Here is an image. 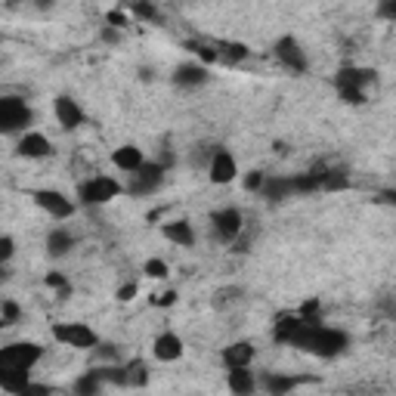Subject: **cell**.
<instances>
[{
    "label": "cell",
    "mask_w": 396,
    "mask_h": 396,
    "mask_svg": "<svg viewBox=\"0 0 396 396\" xmlns=\"http://www.w3.org/2000/svg\"><path fill=\"white\" fill-rule=\"evenodd\" d=\"M118 192H121V186H118L115 179L93 177L80 186L78 195H80V201H87V204H105V201H111V198H118Z\"/></svg>",
    "instance_id": "3"
},
{
    "label": "cell",
    "mask_w": 396,
    "mask_h": 396,
    "mask_svg": "<svg viewBox=\"0 0 396 396\" xmlns=\"http://www.w3.org/2000/svg\"><path fill=\"white\" fill-rule=\"evenodd\" d=\"M161 177H164V164H142L140 170L133 173L130 192H133V195H148L152 189H158Z\"/></svg>",
    "instance_id": "5"
},
{
    "label": "cell",
    "mask_w": 396,
    "mask_h": 396,
    "mask_svg": "<svg viewBox=\"0 0 396 396\" xmlns=\"http://www.w3.org/2000/svg\"><path fill=\"white\" fill-rule=\"evenodd\" d=\"M375 80V72L371 68H340L338 72V87L340 90H362Z\"/></svg>",
    "instance_id": "9"
},
{
    "label": "cell",
    "mask_w": 396,
    "mask_h": 396,
    "mask_svg": "<svg viewBox=\"0 0 396 396\" xmlns=\"http://www.w3.org/2000/svg\"><path fill=\"white\" fill-rule=\"evenodd\" d=\"M251 359H254V346L248 344V340H239V344L223 350V362H226L229 368H248Z\"/></svg>",
    "instance_id": "13"
},
{
    "label": "cell",
    "mask_w": 396,
    "mask_h": 396,
    "mask_svg": "<svg viewBox=\"0 0 396 396\" xmlns=\"http://www.w3.org/2000/svg\"><path fill=\"white\" fill-rule=\"evenodd\" d=\"M303 381H313V377H291V375H266L263 377V387L270 396H288L297 384Z\"/></svg>",
    "instance_id": "14"
},
{
    "label": "cell",
    "mask_w": 396,
    "mask_h": 396,
    "mask_svg": "<svg viewBox=\"0 0 396 396\" xmlns=\"http://www.w3.org/2000/svg\"><path fill=\"white\" fill-rule=\"evenodd\" d=\"M214 229L220 239H235L241 232V214L235 208L220 210V214H214Z\"/></svg>",
    "instance_id": "11"
},
{
    "label": "cell",
    "mask_w": 396,
    "mask_h": 396,
    "mask_svg": "<svg viewBox=\"0 0 396 396\" xmlns=\"http://www.w3.org/2000/svg\"><path fill=\"white\" fill-rule=\"evenodd\" d=\"M381 12H384V16H396V3H387V6H381Z\"/></svg>",
    "instance_id": "40"
},
{
    "label": "cell",
    "mask_w": 396,
    "mask_h": 396,
    "mask_svg": "<svg viewBox=\"0 0 396 396\" xmlns=\"http://www.w3.org/2000/svg\"><path fill=\"white\" fill-rule=\"evenodd\" d=\"M47 285H50V288H59V294H62V297L68 294V282L59 276V272H50V276H47Z\"/></svg>",
    "instance_id": "29"
},
{
    "label": "cell",
    "mask_w": 396,
    "mask_h": 396,
    "mask_svg": "<svg viewBox=\"0 0 396 396\" xmlns=\"http://www.w3.org/2000/svg\"><path fill=\"white\" fill-rule=\"evenodd\" d=\"M146 272H148L152 278H164V276H167V263H164V260H148V263H146Z\"/></svg>",
    "instance_id": "28"
},
{
    "label": "cell",
    "mask_w": 396,
    "mask_h": 396,
    "mask_svg": "<svg viewBox=\"0 0 396 396\" xmlns=\"http://www.w3.org/2000/svg\"><path fill=\"white\" fill-rule=\"evenodd\" d=\"M133 294H136V285L130 282V285H121V288H118V300H133Z\"/></svg>",
    "instance_id": "36"
},
{
    "label": "cell",
    "mask_w": 396,
    "mask_h": 396,
    "mask_svg": "<svg viewBox=\"0 0 396 396\" xmlns=\"http://www.w3.org/2000/svg\"><path fill=\"white\" fill-rule=\"evenodd\" d=\"M34 201L41 204L47 214H53V217H72V210H74V204H72V198H65L62 192H53V189H41V192H34Z\"/></svg>",
    "instance_id": "6"
},
{
    "label": "cell",
    "mask_w": 396,
    "mask_h": 396,
    "mask_svg": "<svg viewBox=\"0 0 396 396\" xmlns=\"http://www.w3.org/2000/svg\"><path fill=\"white\" fill-rule=\"evenodd\" d=\"M263 192L272 201H282V198H288L294 189H291V179H270V183H263Z\"/></svg>",
    "instance_id": "25"
},
{
    "label": "cell",
    "mask_w": 396,
    "mask_h": 396,
    "mask_svg": "<svg viewBox=\"0 0 396 396\" xmlns=\"http://www.w3.org/2000/svg\"><path fill=\"white\" fill-rule=\"evenodd\" d=\"M19 155H25V158H43V155H50L47 136H43V133L22 136V142H19Z\"/></svg>",
    "instance_id": "16"
},
{
    "label": "cell",
    "mask_w": 396,
    "mask_h": 396,
    "mask_svg": "<svg viewBox=\"0 0 396 396\" xmlns=\"http://www.w3.org/2000/svg\"><path fill=\"white\" fill-rule=\"evenodd\" d=\"M340 96H344V102H353V105L365 102V93L362 90H340Z\"/></svg>",
    "instance_id": "34"
},
{
    "label": "cell",
    "mask_w": 396,
    "mask_h": 396,
    "mask_svg": "<svg viewBox=\"0 0 396 396\" xmlns=\"http://www.w3.org/2000/svg\"><path fill=\"white\" fill-rule=\"evenodd\" d=\"M12 257V239L10 235H0V263Z\"/></svg>",
    "instance_id": "32"
},
{
    "label": "cell",
    "mask_w": 396,
    "mask_h": 396,
    "mask_svg": "<svg viewBox=\"0 0 396 396\" xmlns=\"http://www.w3.org/2000/svg\"><path fill=\"white\" fill-rule=\"evenodd\" d=\"M146 381H148V371H146V365H142L140 359H133L130 365H124V384H130V387H142Z\"/></svg>",
    "instance_id": "23"
},
{
    "label": "cell",
    "mask_w": 396,
    "mask_h": 396,
    "mask_svg": "<svg viewBox=\"0 0 396 396\" xmlns=\"http://www.w3.org/2000/svg\"><path fill=\"white\" fill-rule=\"evenodd\" d=\"M72 245H74V241H72V235H68V232H62V229H56V232H50V239H47L50 254H56V257H62V254H65Z\"/></svg>",
    "instance_id": "24"
},
{
    "label": "cell",
    "mask_w": 396,
    "mask_h": 396,
    "mask_svg": "<svg viewBox=\"0 0 396 396\" xmlns=\"http://www.w3.org/2000/svg\"><path fill=\"white\" fill-rule=\"evenodd\" d=\"M235 177V158L229 152H214L210 158V183H229Z\"/></svg>",
    "instance_id": "12"
},
{
    "label": "cell",
    "mask_w": 396,
    "mask_h": 396,
    "mask_svg": "<svg viewBox=\"0 0 396 396\" xmlns=\"http://www.w3.org/2000/svg\"><path fill=\"white\" fill-rule=\"evenodd\" d=\"M0 328H3V319H0Z\"/></svg>",
    "instance_id": "41"
},
{
    "label": "cell",
    "mask_w": 396,
    "mask_h": 396,
    "mask_svg": "<svg viewBox=\"0 0 396 396\" xmlns=\"http://www.w3.org/2000/svg\"><path fill=\"white\" fill-rule=\"evenodd\" d=\"M248 56V47L245 43H223V53L217 56V59H223V62H239V59H245Z\"/></svg>",
    "instance_id": "26"
},
{
    "label": "cell",
    "mask_w": 396,
    "mask_h": 396,
    "mask_svg": "<svg viewBox=\"0 0 396 396\" xmlns=\"http://www.w3.org/2000/svg\"><path fill=\"white\" fill-rule=\"evenodd\" d=\"M41 346L37 344H10V346H0V356L3 359H10V362H16V365H22V368H28L31 371V365L41 359Z\"/></svg>",
    "instance_id": "8"
},
{
    "label": "cell",
    "mask_w": 396,
    "mask_h": 396,
    "mask_svg": "<svg viewBox=\"0 0 396 396\" xmlns=\"http://www.w3.org/2000/svg\"><path fill=\"white\" fill-rule=\"evenodd\" d=\"M109 22L115 25V28H124V22H127V19H124L121 10H111V12H109Z\"/></svg>",
    "instance_id": "39"
},
{
    "label": "cell",
    "mask_w": 396,
    "mask_h": 396,
    "mask_svg": "<svg viewBox=\"0 0 396 396\" xmlns=\"http://www.w3.org/2000/svg\"><path fill=\"white\" fill-rule=\"evenodd\" d=\"M155 356H158L161 362H173V359H179L183 356V340H179L173 331L161 334V338L155 340Z\"/></svg>",
    "instance_id": "15"
},
{
    "label": "cell",
    "mask_w": 396,
    "mask_h": 396,
    "mask_svg": "<svg viewBox=\"0 0 396 396\" xmlns=\"http://www.w3.org/2000/svg\"><path fill=\"white\" fill-rule=\"evenodd\" d=\"M0 319H3V325L16 322L19 319V307H16V303H3V309H0Z\"/></svg>",
    "instance_id": "30"
},
{
    "label": "cell",
    "mask_w": 396,
    "mask_h": 396,
    "mask_svg": "<svg viewBox=\"0 0 396 396\" xmlns=\"http://www.w3.org/2000/svg\"><path fill=\"white\" fill-rule=\"evenodd\" d=\"M186 47H189V50H192V53H198V56H201V59H204V62H214V59H217V53H214V50L201 47V43H186Z\"/></svg>",
    "instance_id": "31"
},
{
    "label": "cell",
    "mask_w": 396,
    "mask_h": 396,
    "mask_svg": "<svg viewBox=\"0 0 396 396\" xmlns=\"http://www.w3.org/2000/svg\"><path fill=\"white\" fill-rule=\"evenodd\" d=\"M254 375L251 368H229V390H232L235 396H251L254 393Z\"/></svg>",
    "instance_id": "17"
},
{
    "label": "cell",
    "mask_w": 396,
    "mask_h": 396,
    "mask_svg": "<svg viewBox=\"0 0 396 396\" xmlns=\"http://www.w3.org/2000/svg\"><path fill=\"white\" fill-rule=\"evenodd\" d=\"M102 371H87L84 377H78L74 384V393L78 396H99V387H102Z\"/></svg>",
    "instance_id": "22"
},
{
    "label": "cell",
    "mask_w": 396,
    "mask_h": 396,
    "mask_svg": "<svg viewBox=\"0 0 396 396\" xmlns=\"http://www.w3.org/2000/svg\"><path fill=\"white\" fill-rule=\"evenodd\" d=\"M19 396H50V390L41 387V384H28V387H25Z\"/></svg>",
    "instance_id": "37"
},
{
    "label": "cell",
    "mask_w": 396,
    "mask_h": 396,
    "mask_svg": "<svg viewBox=\"0 0 396 396\" xmlns=\"http://www.w3.org/2000/svg\"><path fill=\"white\" fill-rule=\"evenodd\" d=\"M344 186H346L344 170H325V177H322V189H344Z\"/></svg>",
    "instance_id": "27"
},
{
    "label": "cell",
    "mask_w": 396,
    "mask_h": 396,
    "mask_svg": "<svg viewBox=\"0 0 396 396\" xmlns=\"http://www.w3.org/2000/svg\"><path fill=\"white\" fill-rule=\"evenodd\" d=\"M28 368H22V365L10 362V359L0 356V387L10 390V393H22L25 387H28Z\"/></svg>",
    "instance_id": "4"
},
{
    "label": "cell",
    "mask_w": 396,
    "mask_h": 396,
    "mask_svg": "<svg viewBox=\"0 0 396 396\" xmlns=\"http://www.w3.org/2000/svg\"><path fill=\"white\" fill-rule=\"evenodd\" d=\"M204 78H208V72H204L201 65H179L177 74H173V80L183 87H198V84H204Z\"/></svg>",
    "instance_id": "21"
},
{
    "label": "cell",
    "mask_w": 396,
    "mask_h": 396,
    "mask_svg": "<svg viewBox=\"0 0 396 396\" xmlns=\"http://www.w3.org/2000/svg\"><path fill=\"white\" fill-rule=\"evenodd\" d=\"M53 338L74 346V350H90V346H96L93 328L80 325V322H59V325H53Z\"/></svg>",
    "instance_id": "1"
},
{
    "label": "cell",
    "mask_w": 396,
    "mask_h": 396,
    "mask_svg": "<svg viewBox=\"0 0 396 396\" xmlns=\"http://www.w3.org/2000/svg\"><path fill=\"white\" fill-rule=\"evenodd\" d=\"M158 307H170V303H177V291H164V294H158Z\"/></svg>",
    "instance_id": "38"
},
{
    "label": "cell",
    "mask_w": 396,
    "mask_h": 396,
    "mask_svg": "<svg viewBox=\"0 0 396 396\" xmlns=\"http://www.w3.org/2000/svg\"><path fill=\"white\" fill-rule=\"evenodd\" d=\"M56 118H59V124L65 130H74V127L84 124V111H80V105L74 102V99H68V96L56 99Z\"/></svg>",
    "instance_id": "10"
},
{
    "label": "cell",
    "mask_w": 396,
    "mask_h": 396,
    "mask_svg": "<svg viewBox=\"0 0 396 396\" xmlns=\"http://www.w3.org/2000/svg\"><path fill=\"white\" fill-rule=\"evenodd\" d=\"M260 186H263V173L260 170H251L245 177V189H260Z\"/></svg>",
    "instance_id": "33"
},
{
    "label": "cell",
    "mask_w": 396,
    "mask_h": 396,
    "mask_svg": "<svg viewBox=\"0 0 396 396\" xmlns=\"http://www.w3.org/2000/svg\"><path fill=\"white\" fill-rule=\"evenodd\" d=\"M164 235L173 241V245H183V248H189L192 241H195V232H192V226H189L186 220L167 223V226H164Z\"/></svg>",
    "instance_id": "19"
},
{
    "label": "cell",
    "mask_w": 396,
    "mask_h": 396,
    "mask_svg": "<svg viewBox=\"0 0 396 396\" xmlns=\"http://www.w3.org/2000/svg\"><path fill=\"white\" fill-rule=\"evenodd\" d=\"M111 161H115V167H121V170H140V167H142V152L136 146H121V148H115Z\"/></svg>",
    "instance_id": "18"
},
{
    "label": "cell",
    "mask_w": 396,
    "mask_h": 396,
    "mask_svg": "<svg viewBox=\"0 0 396 396\" xmlns=\"http://www.w3.org/2000/svg\"><path fill=\"white\" fill-rule=\"evenodd\" d=\"M300 328H303V322L297 319V316H282V319L276 322V340L278 344H291Z\"/></svg>",
    "instance_id": "20"
},
{
    "label": "cell",
    "mask_w": 396,
    "mask_h": 396,
    "mask_svg": "<svg viewBox=\"0 0 396 396\" xmlns=\"http://www.w3.org/2000/svg\"><path fill=\"white\" fill-rule=\"evenodd\" d=\"M31 121L28 105L19 96H0V133H12V130L25 127Z\"/></svg>",
    "instance_id": "2"
},
{
    "label": "cell",
    "mask_w": 396,
    "mask_h": 396,
    "mask_svg": "<svg viewBox=\"0 0 396 396\" xmlns=\"http://www.w3.org/2000/svg\"><path fill=\"white\" fill-rule=\"evenodd\" d=\"M133 12L140 19H155V6L152 3H133Z\"/></svg>",
    "instance_id": "35"
},
{
    "label": "cell",
    "mask_w": 396,
    "mask_h": 396,
    "mask_svg": "<svg viewBox=\"0 0 396 396\" xmlns=\"http://www.w3.org/2000/svg\"><path fill=\"white\" fill-rule=\"evenodd\" d=\"M276 56L282 65L291 68V72H307V56H303L300 43H297L294 37H282V41L276 43Z\"/></svg>",
    "instance_id": "7"
}]
</instances>
